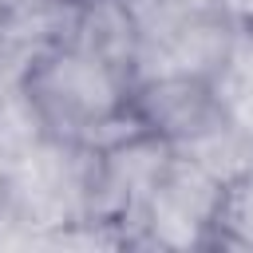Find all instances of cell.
I'll use <instances>...</instances> for the list:
<instances>
[{
    "instance_id": "4",
    "label": "cell",
    "mask_w": 253,
    "mask_h": 253,
    "mask_svg": "<svg viewBox=\"0 0 253 253\" xmlns=\"http://www.w3.org/2000/svg\"><path fill=\"white\" fill-rule=\"evenodd\" d=\"M130 107L138 111L142 126L150 134H162L166 142H182L225 111L213 79L198 75H158L130 83Z\"/></svg>"
},
{
    "instance_id": "1",
    "label": "cell",
    "mask_w": 253,
    "mask_h": 253,
    "mask_svg": "<svg viewBox=\"0 0 253 253\" xmlns=\"http://www.w3.org/2000/svg\"><path fill=\"white\" fill-rule=\"evenodd\" d=\"M24 95L47 138L75 142L87 123L130 99V75L75 43H59L32 63Z\"/></svg>"
},
{
    "instance_id": "2",
    "label": "cell",
    "mask_w": 253,
    "mask_h": 253,
    "mask_svg": "<svg viewBox=\"0 0 253 253\" xmlns=\"http://www.w3.org/2000/svg\"><path fill=\"white\" fill-rule=\"evenodd\" d=\"M221 202H225L221 182H213L206 170H198L182 154H170L162 178L154 182V190L142 202L138 225L158 245H170V249L198 245V241H206L210 229H217Z\"/></svg>"
},
{
    "instance_id": "5",
    "label": "cell",
    "mask_w": 253,
    "mask_h": 253,
    "mask_svg": "<svg viewBox=\"0 0 253 253\" xmlns=\"http://www.w3.org/2000/svg\"><path fill=\"white\" fill-rule=\"evenodd\" d=\"M174 154H182L186 162H194L198 170H206L213 182H221L225 190L237 186L249 170H253V134L245 126H237L225 111L206 123L202 130L186 134L182 142H170Z\"/></svg>"
},
{
    "instance_id": "9",
    "label": "cell",
    "mask_w": 253,
    "mask_h": 253,
    "mask_svg": "<svg viewBox=\"0 0 253 253\" xmlns=\"http://www.w3.org/2000/svg\"><path fill=\"white\" fill-rule=\"evenodd\" d=\"M249 32H253V24H249Z\"/></svg>"
},
{
    "instance_id": "3",
    "label": "cell",
    "mask_w": 253,
    "mask_h": 253,
    "mask_svg": "<svg viewBox=\"0 0 253 253\" xmlns=\"http://www.w3.org/2000/svg\"><path fill=\"white\" fill-rule=\"evenodd\" d=\"M241 28L221 12V8H202L162 36L138 40L134 63H130V83L158 79V75H198V79H217L233 55Z\"/></svg>"
},
{
    "instance_id": "8",
    "label": "cell",
    "mask_w": 253,
    "mask_h": 253,
    "mask_svg": "<svg viewBox=\"0 0 253 253\" xmlns=\"http://www.w3.org/2000/svg\"><path fill=\"white\" fill-rule=\"evenodd\" d=\"M217 8H221L237 28H249V24H253V0H217Z\"/></svg>"
},
{
    "instance_id": "6",
    "label": "cell",
    "mask_w": 253,
    "mask_h": 253,
    "mask_svg": "<svg viewBox=\"0 0 253 253\" xmlns=\"http://www.w3.org/2000/svg\"><path fill=\"white\" fill-rule=\"evenodd\" d=\"M71 43L130 75L134 47H138V28H134L130 8L123 0H79V20L71 32Z\"/></svg>"
},
{
    "instance_id": "7",
    "label": "cell",
    "mask_w": 253,
    "mask_h": 253,
    "mask_svg": "<svg viewBox=\"0 0 253 253\" xmlns=\"http://www.w3.org/2000/svg\"><path fill=\"white\" fill-rule=\"evenodd\" d=\"M221 107H225V115H229L237 126H245V130L253 134V87H237V91L221 95Z\"/></svg>"
}]
</instances>
